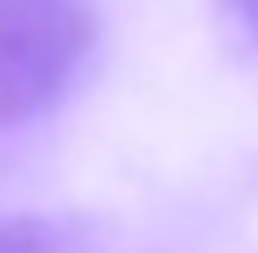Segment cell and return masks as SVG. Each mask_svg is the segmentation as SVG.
Returning a JSON list of instances; mask_svg holds the SVG:
<instances>
[{
    "instance_id": "obj_1",
    "label": "cell",
    "mask_w": 258,
    "mask_h": 253,
    "mask_svg": "<svg viewBox=\"0 0 258 253\" xmlns=\"http://www.w3.org/2000/svg\"><path fill=\"white\" fill-rule=\"evenodd\" d=\"M95 48L90 0H0V126L53 106Z\"/></svg>"
},
{
    "instance_id": "obj_2",
    "label": "cell",
    "mask_w": 258,
    "mask_h": 253,
    "mask_svg": "<svg viewBox=\"0 0 258 253\" xmlns=\"http://www.w3.org/2000/svg\"><path fill=\"white\" fill-rule=\"evenodd\" d=\"M58 237L42 222H0V253H16V248H53Z\"/></svg>"
},
{
    "instance_id": "obj_3",
    "label": "cell",
    "mask_w": 258,
    "mask_h": 253,
    "mask_svg": "<svg viewBox=\"0 0 258 253\" xmlns=\"http://www.w3.org/2000/svg\"><path fill=\"white\" fill-rule=\"evenodd\" d=\"M232 11H237V21L248 27V37L258 42V0H232Z\"/></svg>"
},
{
    "instance_id": "obj_4",
    "label": "cell",
    "mask_w": 258,
    "mask_h": 253,
    "mask_svg": "<svg viewBox=\"0 0 258 253\" xmlns=\"http://www.w3.org/2000/svg\"><path fill=\"white\" fill-rule=\"evenodd\" d=\"M16 253H53V248H16Z\"/></svg>"
}]
</instances>
